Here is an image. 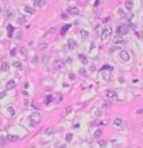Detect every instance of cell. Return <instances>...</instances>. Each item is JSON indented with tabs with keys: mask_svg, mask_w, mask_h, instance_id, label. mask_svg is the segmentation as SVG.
<instances>
[{
	"mask_svg": "<svg viewBox=\"0 0 143 148\" xmlns=\"http://www.w3.org/2000/svg\"><path fill=\"white\" fill-rule=\"evenodd\" d=\"M112 71H113V67H112V66L104 64L103 67H102V70H101V72H99V75H101V77H102L104 81H110V80H111V74H112Z\"/></svg>",
	"mask_w": 143,
	"mask_h": 148,
	"instance_id": "obj_1",
	"label": "cell"
},
{
	"mask_svg": "<svg viewBox=\"0 0 143 148\" xmlns=\"http://www.w3.org/2000/svg\"><path fill=\"white\" fill-rule=\"evenodd\" d=\"M111 32H112V28L110 26H104L102 32H101V39L102 40H107L108 39V36H111Z\"/></svg>",
	"mask_w": 143,
	"mask_h": 148,
	"instance_id": "obj_2",
	"label": "cell"
},
{
	"mask_svg": "<svg viewBox=\"0 0 143 148\" xmlns=\"http://www.w3.org/2000/svg\"><path fill=\"white\" fill-rule=\"evenodd\" d=\"M30 120H31V125H36L39 124L40 120H41V115L39 112H32L30 115Z\"/></svg>",
	"mask_w": 143,
	"mask_h": 148,
	"instance_id": "obj_3",
	"label": "cell"
},
{
	"mask_svg": "<svg viewBox=\"0 0 143 148\" xmlns=\"http://www.w3.org/2000/svg\"><path fill=\"white\" fill-rule=\"evenodd\" d=\"M116 32H117V35H119V36L126 35V34L129 32V26H128V25H120V26L117 27Z\"/></svg>",
	"mask_w": 143,
	"mask_h": 148,
	"instance_id": "obj_4",
	"label": "cell"
},
{
	"mask_svg": "<svg viewBox=\"0 0 143 148\" xmlns=\"http://www.w3.org/2000/svg\"><path fill=\"white\" fill-rule=\"evenodd\" d=\"M106 98H108V99H117V93L115 92V90H112V89H107L106 90Z\"/></svg>",
	"mask_w": 143,
	"mask_h": 148,
	"instance_id": "obj_5",
	"label": "cell"
},
{
	"mask_svg": "<svg viewBox=\"0 0 143 148\" xmlns=\"http://www.w3.org/2000/svg\"><path fill=\"white\" fill-rule=\"evenodd\" d=\"M65 66V62L62 61V59H56L54 62H53V70H59L61 67H63Z\"/></svg>",
	"mask_w": 143,
	"mask_h": 148,
	"instance_id": "obj_6",
	"label": "cell"
},
{
	"mask_svg": "<svg viewBox=\"0 0 143 148\" xmlns=\"http://www.w3.org/2000/svg\"><path fill=\"white\" fill-rule=\"evenodd\" d=\"M125 43H126V40L124 39V37H121V36H116V37H113V41H112L113 45H119V44H125Z\"/></svg>",
	"mask_w": 143,
	"mask_h": 148,
	"instance_id": "obj_7",
	"label": "cell"
},
{
	"mask_svg": "<svg viewBox=\"0 0 143 148\" xmlns=\"http://www.w3.org/2000/svg\"><path fill=\"white\" fill-rule=\"evenodd\" d=\"M67 13L71 14V15H77L79 13H80V10H79V8H76V7H68L67 8Z\"/></svg>",
	"mask_w": 143,
	"mask_h": 148,
	"instance_id": "obj_8",
	"label": "cell"
},
{
	"mask_svg": "<svg viewBox=\"0 0 143 148\" xmlns=\"http://www.w3.org/2000/svg\"><path fill=\"white\" fill-rule=\"evenodd\" d=\"M120 58H121L123 61L128 62L129 59H130V54L126 52V50H121V52H120Z\"/></svg>",
	"mask_w": 143,
	"mask_h": 148,
	"instance_id": "obj_9",
	"label": "cell"
},
{
	"mask_svg": "<svg viewBox=\"0 0 143 148\" xmlns=\"http://www.w3.org/2000/svg\"><path fill=\"white\" fill-rule=\"evenodd\" d=\"M67 46H68V49H75L76 46H77V43H76L74 39H68L67 40Z\"/></svg>",
	"mask_w": 143,
	"mask_h": 148,
	"instance_id": "obj_10",
	"label": "cell"
},
{
	"mask_svg": "<svg viewBox=\"0 0 143 148\" xmlns=\"http://www.w3.org/2000/svg\"><path fill=\"white\" fill-rule=\"evenodd\" d=\"M102 134H103V129H97V130L94 131V139H99L101 137H102Z\"/></svg>",
	"mask_w": 143,
	"mask_h": 148,
	"instance_id": "obj_11",
	"label": "cell"
},
{
	"mask_svg": "<svg viewBox=\"0 0 143 148\" xmlns=\"http://www.w3.org/2000/svg\"><path fill=\"white\" fill-rule=\"evenodd\" d=\"M113 125H115V126H123V118H120V117H116V118H113Z\"/></svg>",
	"mask_w": 143,
	"mask_h": 148,
	"instance_id": "obj_12",
	"label": "cell"
},
{
	"mask_svg": "<svg viewBox=\"0 0 143 148\" xmlns=\"http://www.w3.org/2000/svg\"><path fill=\"white\" fill-rule=\"evenodd\" d=\"M12 66L15 67L17 70H23V63H21V62H18V61H14L13 63H12Z\"/></svg>",
	"mask_w": 143,
	"mask_h": 148,
	"instance_id": "obj_13",
	"label": "cell"
},
{
	"mask_svg": "<svg viewBox=\"0 0 143 148\" xmlns=\"http://www.w3.org/2000/svg\"><path fill=\"white\" fill-rule=\"evenodd\" d=\"M14 26H10V25H9V26H7V31H8V37H12L13 36V32H14Z\"/></svg>",
	"mask_w": 143,
	"mask_h": 148,
	"instance_id": "obj_14",
	"label": "cell"
},
{
	"mask_svg": "<svg viewBox=\"0 0 143 148\" xmlns=\"http://www.w3.org/2000/svg\"><path fill=\"white\" fill-rule=\"evenodd\" d=\"M23 9H25V12H26V13H28V14H35V9H34L32 7H28V5H26Z\"/></svg>",
	"mask_w": 143,
	"mask_h": 148,
	"instance_id": "obj_15",
	"label": "cell"
},
{
	"mask_svg": "<svg viewBox=\"0 0 143 148\" xmlns=\"http://www.w3.org/2000/svg\"><path fill=\"white\" fill-rule=\"evenodd\" d=\"M20 138H18V135H8L7 137V140L8 142H17Z\"/></svg>",
	"mask_w": 143,
	"mask_h": 148,
	"instance_id": "obj_16",
	"label": "cell"
},
{
	"mask_svg": "<svg viewBox=\"0 0 143 148\" xmlns=\"http://www.w3.org/2000/svg\"><path fill=\"white\" fill-rule=\"evenodd\" d=\"M125 8L128 9V10H132L133 9V1L132 0H126L125 1Z\"/></svg>",
	"mask_w": 143,
	"mask_h": 148,
	"instance_id": "obj_17",
	"label": "cell"
},
{
	"mask_svg": "<svg viewBox=\"0 0 143 148\" xmlns=\"http://www.w3.org/2000/svg\"><path fill=\"white\" fill-rule=\"evenodd\" d=\"M79 59H80V62H81L82 64H88V58H87L84 54H80V55H79Z\"/></svg>",
	"mask_w": 143,
	"mask_h": 148,
	"instance_id": "obj_18",
	"label": "cell"
},
{
	"mask_svg": "<svg viewBox=\"0 0 143 148\" xmlns=\"http://www.w3.org/2000/svg\"><path fill=\"white\" fill-rule=\"evenodd\" d=\"M15 86V83L13 80H9L8 83H7V90H9V89H13V88Z\"/></svg>",
	"mask_w": 143,
	"mask_h": 148,
	"instance_id": "obj_19",
	"label": "cell"
},
{
	"mask_svg": "<svg viewBox=\"0 0 143 148\" xmlns=\"http://www.w3.org/2000/svg\"><path fill=\"white\" fill-rule=\"evenodd\" d=\"M70 27H71V25H65V26H63L62 27V30H61V35L63 36V35H65V34L66 32H67V31H68V28Z\"/></svg>",
	"mask_w": 143,
	"mask_h": 148,
	"instance_id": "obj_20",
	"label": "cell"
},
{
	"mask_svg": "<svg viewBox=\"0 0 143 148\" xmlns=\"http://www.w3.org/2000/svg\"><path fill=\"white\" fill-rule=\"evenodd\" d=\"M8 68H9V63L8 62H4V63L1 64V67H0V70L3 72H5V71H8Z\"/></svg>",
	"mask_w": 143,
	"mask_h": 148,
	"instance_id": "obj_21",
	"label": "cell"
},
{
	"mask_svg": "<svg viewBox=\"0 0 143 148\" xmlns=\"http://www.w3.org/2000/svg\"><path fill=\"white\" fill-rule=\"evenodd\" d=\"M50 102H53V95H46V97H45V100H44V103H45V104H49Z\"/></svg>",
	"mask_w": 143,
	"mask_h": 148,
	"instance_id": "obj_22",
	"label": "cell"
},
{
	"mask_svg": "<svg viewBox=\"0 0 143 148\" xmlns=\"http://www.w3.org/2000/svg\"><path fill=\"white\" fill-rule=\"evenodd\" d=\"M17 23H18V25L26 23V17H20V18H17Z\"/></svg>",
	"mask_w": 143,
	"mask_h": 148,
	"instance_id": "obj_23",
	"label": "cell"
},
{
	"mask_svg": "<svg viewBox=\"0 0 143 148\" xmlns=\"http://www.w3.org/2000/svg\"><path fill=\"white\" fill-rule=\"evenodd\" d=\"M13 15H14V12L13 10H9V9H8V10L5 12V17H7V18H12Z\"/></svg>",
	"mask_w": 143,
	"mask_h": 148,
	"instance_id": "obj_24",
	"label": "cell"
},
{
	"mask_svg": "<svg viewBox=\"0 0 143 148\" xmlns=\"http://www.w3.org/2000/svg\"><path fill=\"white\" fill-rule=\"evenodd\" d=\"M80 35H81V37L87 39V37L89 36V34H88V31H87V30H80Z\"/></svg>",
	"mask_w": 143,
	"mask_h": 148,
	"instance_id": "obj_25",
	"label": "cell"
},
{
	"mask_svg": "<svg viewBox=\"0 0 143 148\" xmlns=\"http://www.w3.org/2000/svg\"><path fill=\"white\" fill-rule=\"evenodd\" d=\"M72 139H74V135H72L71 133H68L67 135H66V142H71Z\"/></svg>",
	"mask_w": 143,
	"mask_h": 148,
	"instance_id": "obj_26",
	"label": "cell"
},
{
	"mask_svg": "<svg viewBox=\"0 0 143 148\" xmlns=\"http://www.w3.org/2000/svg\"><path fill=\"white\" fill-rule=\"evenodd\" d=\"M45 134H46V135H52V134H53V129H50V128L45 129Z\"/></svg>",
	"mask_w": 143,
	"mask_h": 148,
	"instance_id": "obj_27",
	"label": "cell"
},
{
	"mask_svg": "<svg viewBox=\"0 0 143 148\" xmlns=\"http://www.w3.org/2000/svg\"><path fill=\"white\" fill-rule=\"evenodd\" d=\"M8 112L10 113V116H13V115H14V108H13V107H10V106H9V107H8Z\"/></svg>",
	"mask_w": 143,
	"mask_h": 148,
	"instance_id": "obj_28",
	"label": "cell"
},
{
	"mask_svg": "<svg viewBox=\"0 0 143 148\" xmlns=\"http://www.w3.org/2000/svg\"><path fill=\"white\" fill-rule=\"evenodd\" d=\"M62 99H63V95H62V94H59V93H58V94H57V99H56V100H57V102H61Z\"/></svg>",
	"mask_w": 143,
	"mask_h": 148,
	"instance_id": "obj_29",
	"label": "cell"
},
{
	"mask_svg": "<svg viewBox=\"0 0 143 148\" xmlns=\"http://www.w3.org/2000/svg\"><path fill=\"white\" fill-rule=\"evenodd\" d=\"M68 79H70V80H72V81H74L75 80V74H72V72H70V74H68Z\"/></svg>",
	"mask_w": 143,
	"mask_h": 148,
	"instance_id": "obj_30",
	"label": "cell"
},
{
	"mask_svg": "<svg viewBox=\"0 0 143 148\" xmlns=\"http://www.w3.org/2000/svg\"><path fill=\"white\" fill-rule=\"evenodd\" d=\"M21 54L25 57V55L27 54V49H26V48H21Z\"/></svg>",
	"mask_w": 143,
	"mask_h": 148,
	"instance_id": "obj_31",
	"label": "cell"
},
{
	"mask_svg": "<svg viewBox=\"0 0 143 148\" xmlns=\"http://www.w3.org/2000/svg\"><path fill=\"white\" fill-rule=\"evenodd\" d=\"M98 144H99V147H104V146H106V140H99V142H98Z\"/></svg>",
	"mask_w": 143,
	"mask_h": 148,
	"instance_id": "obj_32",
	"label": "cell"
},
{
	"mask_svg": "<svg viewBox=\"0 0 143 148\" xmlns=\"http://www.w3.org/2000/svg\"><path fill=\"white\" fill-rule=\"evenodd\" d=\"M34 1V5H36V7H40V1L41 0H32Z\"/></svg>",
	"mask_w": 143,
	"mask_h": 148,
	"instance_id": "obj_33",
	"label": "cell"
},
{
	"mask_svg": "<svg viewBox=\"0 0 143 148\" xmlns=\"http://www.w3.org/2000/svg\"><path fill=\"white\" fill-rule=\"evenodd\" d=\"M5 95H7V90H4V92H0V98H4Z\"/></svg>",
	"mask_w": 143,
	"mask_h": 148,
	"instance_id": "obj_34",
	"label": "cell"
},
{
	"mask_svg": "<svg viewBox=\"0 0 143 148\" xmlns=\"http://www.w3.org/2000/svg\"><path fill=\"white\" fill-rule=\"evenodd\" d=\"M80 74L82 75V76H87V71H85L84 68H81V70H80Z\"/></svg>",
	"mask_w": 143,
	"mask_h": 148,
	"instance_id": "obj_35",
	"label": "cell"
},
{
	"mask_svg": "<svg viewBox=\"0 0 143 148\" xmlns=\"http://www.w3.org/2000/svg\"><path fill=\"white\" fill-rule=\"evenodd\" d=\"M46 46H48V44H46V43H43V44H40V48H41V49H45Z\"/></svg>",
	"mask_w": 143,
	"mask_h": 148,
	"instance_id": "obj_36",
	"label": "cell"
},
{
	"mask_svg": "<svg viewBox=\"0 0 143 148\" xmlns=\"http://www.w3.org/2000/svg\"><path fill=\"white\" fill-rule=\"evenodd\" d=\"M61 17H62V20H67V18H68V15L66 14V13H62V14H61Z\"/></svg>",
	"mask_w": 143,
	"mask_h": 148,
	"instance_id": "obj_37",
	"label": "cell"
},
{
	"mask_svg": "<svg viewBox=\"0 0 143 148\" xmlns=\"http://www.w3.org/2000/svg\"><path fill=\"white\" fill-rule=\"evenodd\" d=\"M15 53H17V49H15V48H13V49L10 50V55H14Z\"/></svg>",
	"mask_w": 143,
	"mask_h": 148,
	"instance_id": "obj_38",
	"label": "cell"
},
{
	"mask_svg": "<svg viewBox=\"0 0 143 148\" xmlns=\"http://www.w3.org/2000/svg\"><path fill=\"white\" fill-rule=\"evenodd\" d=\"M117 49H119V46H113V48H111V49H110V53L115 52V50H117Z\"/></svg>",
	"mask_w": 143,
	"mask_h": 148,
	"instance_id": "obj_39",
	"label": "cell"
},
{
	"mask_svg": "<svg viewBox=\"0 0 143 148\" xmlns=\"http://www.w3.org/2000/svg\"><path fill=\"white\" fill-rule=\"evenodd\" d=\"M102 107H103V108H107V107H110V103H108V102H104Z\"/></svg>",
	"mask_w": 143,
	"mask_h": 148,
	"instance_id": "obj_40",
	"label": "cell"
},
{
	"mask_svg": "<svg viewBox=\"0 0 143 148\" xmlns=\"http://www.w3.org/2000/svg\"><path fill=\"white\" fill-rule=\"evenodd\" d=\"M37 61H39V58H37V55H35L34 59H32V62H34V63H37Z\"/></svg>",
	"mask_w": 143,
	"mask_h": 148,
	"instance_id": "obj_41",
	"label": "cell"
},
{
	"mask_svg": "<svg viewBox=\"0 0 143 148\" xmlns=\"http://www.w3.org/2000/svg\"><path fill=\"white\" fill-rule=\"evenodd\" d=\"M22 39V32H18L17 34V40H21Z\"/></svg>",
	"mask_w": 143,
	"mask_h": 148,
	"instance_id": "obj_42",
	"label": "cell"
},
{
	"mask_svg": "<svg viewBox=\"0 0 143 148\" xmlns=\"http://www.w3.org/2000/svg\"><path fill=\"white\" fill-rule=\"evenodd\" d=\"M98 5H99V0H95V4H94V7H95V8H97V7H98Z\"/></svg>",
	"mask_w": 143,
	"mask_h": 148,
	"instance_id": "obj_43",
	"label": "cell"
},
{
	"mask_svg": "<svg viewBox=\"0 0 143 148\" xmlns=\"http://www.w3.org/2000/svg\"><path fill=\"white\" fill-rule=\"evenodd\" d=\"M58 148H66V144H62V146H59Z\"/></svg>",
	"mask_w": 143,
	"mask_h": 148,
	"instance_id": "obj_44",
	"label": "cell"
},
{
	"mask_svg": "<svg viewBox=\"0 0 143 148\" xmlns=\"http://www.w3.org/2000/svg\"><path fill=\"white\" fill-rule=\"evenodd\" d=\"M138 113H143V109H138Z\"/></svg>",
	"mask_w": 143,
	"mask_h": 148,
	"instance_id": "obj_45",
	"label": "cell"
},
{
	"mask_svg": "<svg viewBox=\"0 0 143 148\" xmlns=\"http://www.w3.org/2000/svg\"><path fill=\"white\" fill-rule=\"evenodd\" d=\"M142 39H143V35H142Z\"/></svg>",
	"mask_w": 143,
	"mask_h": 148,
	"instance_id": "obj_46",
	"label": "cell"
},
{
	"mask_svg": "<svg viewBox=\"0 0 143 148\" xmlns=\"http://www.w3.org/2000/svg\"><path fill=\"white\" fill-rule=\"evenodd\" d=\"M0 12H1V9H0Z\"/></svg>",
	"mask_w": 143,
	"mask_h": 148,
	"instance_id": "obj_47",
	"label": "cell"
}]
</instances>
